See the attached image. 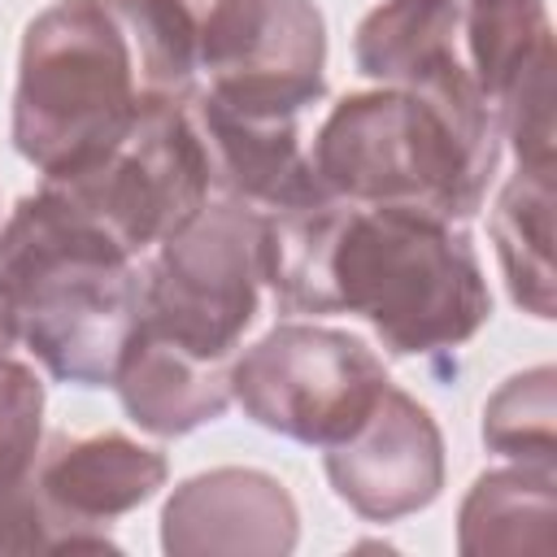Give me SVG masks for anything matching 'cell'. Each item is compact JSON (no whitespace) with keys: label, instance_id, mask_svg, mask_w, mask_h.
I'll return each instance as SVG.
<instances>
[{"label":"cell","instance_id":"cell-1","mask_svg":"<svg viewBox=\"0 0 557 557\" xmlns=\"http://www.w3.org/2000/svg\"><path fill=\"white\" fill-rule=\"evenodd\" d=\"M265 283L283 313H357L392 357H448L492 318L470 235L409 205L318 196L265 213Z\"/></svg>","mask_w":557,"mask_h":557},{"label":"cell","instance_id":"cell-2","mask_svg":"<svg viewBox=\"0 0 557 557\" xmlns=\"http://www.w3.org/2000/svg\"><path fill=\"white\" fill-rule=\"evenodd\" d=\"M131 261L44 187L22 196L0 226V296L17 339L57 383L113 387L144 309V278Z\"/></svg>","mask_w":557,"mask_h":557},{"label":"cell","instance_id":"cell-3","mask_svg":"<svg viewBox=\"0 0 557 557\" xmlns=\"http://www.w3.org/2000/svg\"><path fill=\"white\" fill-rule=\"evenodd\" d=\"M496 139V126H466L409 91L374 87L326 113L309 165L348 205H409L466 222L487 200L500 161Z\"/></svg>","mask_w":557,"mask_h":557},{"label":"cell","instance_id":"cell-4","mask_svg":"<svg viewBox=\"0 0 557 557\" xmlns=\"http://www.w3.org/2000/svg\"><path fill=\"white\" fill-rule=\"evenodd\" d=\"M139 109L131 44L104 0H57L30 17L17 52L13 148L44 178L104 157Z\"/></svg>","mask_w":557,"mask_h":557},{"label":"cell","instance_id":"cell-5","mask_svg":"<svg viewBox=\"0 0 557 557\" xmlns=\"http://www.w3.org/2000/svg\"><path fill=\"white\" fill-rule=\"evenodd\" d=\"M265 283V213L239 200H205L157 244L144 274L139 322L200 357H235Z\"/></svg>","mask_w":557,"mask_h":557},{"label":"cell","instance_id":"cell-6","mask_svg":"<svg viewBox=\"0 0 557 557\" xmlns=\"http://www.w3.org/2000/svg\"><path fill=\"white\" fill-rule=\"evenodd\" d=\"M383 357L335 326L278 322L231 361V400L261 431L296 444L344 440L387 387Z\"/></svg>","mask_w":557,"mask_h":557},{"label":"cell","instance_id":"cell-7","mask_svg":"<svg viewBox=\"0 0 557 557\" xmlns=\"http://www.w3.org/2000/svg\"><path fill=\"white\" fill-rule=\"evenodd\" d=\"M44 191L104 231L126 257H139L209 200V170L187 109L152 104L104 157L44 178Z\"/></svg>","mask_w":557,"mask_h":557},{"label":"cell","instance_id":"cell-8","mask_svg":"<svg viewBox=\"0 0 557 557\" xmlns=\"http://www.w3.org/2000/svg\"><path fill=\"white\" fill-rule=\"evenodd\" d=\"M209 96L239 113L300 117L326 96V22L313 0H183Z\"/></svg>","mask_w":557,"mask_h":557},{"label":"cell","instance_id":"cell-9","mask_svg":"<svg viewBox=\"0 0 557 557\" xmlns=\"http://www.w3.org/2000/svg\"><path fill=\"white\" fill-rule=\"evenodd\" d=\"M326 479L366 522L409 518L435 505L444 487L440 422L426 405L387 383L374 409L344 440L326 444Z\"/></svg>","mask_w":557,"mask_h":557},{"label":"cell","instance_id":"cell-10","mask_svg":"<svg viewBox=\"0 0 557 557\" xmlns=\"http://www.w3.org/2000/svg\"><path fill=\"white\" fill-rule=\"evenodd\" d=\"M165 453L122 435H52L30 466V487L48 518L57 522L61 553H100L117 548L109 522L139 509L165 487Z\"/></svg>","mask_w":557,"mask_h":557},{"label":"cell","instance_id":"cell-11","mask_svg":"<svg viewBox=\"0 0 557 557\" xmlns=\"http://www.w3.org/2000/svg\"><path fill=\"white\" fill-rule=\"evenodd\" d=\"M352 61L366 78L409 91L466 126H496L461 52L457 0H383L352 35ZM500 131V126H496Z\"/></svg>","mask_w":557,"mask_h":557},{"label":"cell","instance_id":"cell-12","mask_svg":"<svg viewBox=\"0 0 557 557\" xmlns=\"http://www.w3.org/2000/svg\"><path fill=\"white\" fill-rule=\"evenodd\" d=\"M300 540L292 492L252 466H218L183 479L161 509V548L170 557H283Z\"/></svg>","mask_w":557,"mask_h":557},{"label":"cell","instance_id":"cell-13","mask_svg":"<svg viewBox=\"0 0 557 557\" xmlns=\"http://www.w3.org/2000/svg\"><path fill=\"white\" fill-rule=\"evenodd\" d=\"M183 109L200 139L209 187H218L226 200H239L261 213H278L331 196L318 183L309 152L300 148L296 117L239 113L209 91H196Z\"/></svg>","mask_w":557,"mask_h":557},{"label":"cell","instance_id":"cell-14","mask_svg":"<svg viewBox=\"0 0 557 557\" xmlns=\"http://www.w3.org/2000/svg\"><path fill=\"white\" fill-rule=\"evenodd\" d=\"M231 361L235 357H200L170 335L139 322L122 366H117V400L126 418L148 435H187L231 405Z\"/></svg>","mask_w":557,"mask_h":557},{"label":"cell","instance_id":"cell-15","mask_svg":"<svg viewBox=\"0 0 557 557\" xmlns=\"http://www.w3.org/2000/svg\"><path fill=\"white\" fill-rule=\"evenodd\" d=\"M557 466L513 461L474 479L457 509V548L466 557L548 553L553 548Z\"/></svg>","mask_w":557,"mask_h":557},{"label":"cell","instance_id":"cell-16","mask_svg":"<svg viewBox=\"0 0 557 557\" xmlns=\"http://www.w3.org/2000/svg\"><path fill=\"white\" fill-rule=\"evenodd\" d=\"M492 239L513 305L540 322L553 318V170H522L505 178L492 205Z\"/></svg>","mask_w":557,"mask_h":557},{"label":"cell","instance_id":"cell-17","mask_svg":"<svg viewBox=\"0 0 557 557\" xmlns=\"http://www.w3.org/2000/svg\"><path fill=\"white\" fill-rule=\"evenodd\" d=\"M122 26L139 78V104H187L196 96V26L183 0H104Z\"/></svg>","mask_w":557,"mask_h":557},{"label":"cell","instance_id":"cell-18","mask_svg":"<svg viewBox=\"0 0 557 557\" xmlns=\"http://www.w3.org/2000/svg\"><path fill=\"white\" fill-rule=\"evenodd\" d=\"M483 444L509 461L557 466V370L509 374L483 405Z\"/></svg>","mask_w":557,"mask_h":557},{"label":"cell","instance_id":"cell-19","mask_svg":"<svg viewBox=\"0 0 557 557\" xmlns=\"http://www.w3.org/2000/svg\"><path fill=\"white\" fill-rule=\"evenodd\" d=\"M553 70L557 52L544 48L492 104L496 126L509 139L522 170H553Z\"/></svg>","mask_w":557,"mask_h":557},{"label":"cell","instance_id":"cell-20","mask_svg":"<svg viewBox=\"0 0 557 557\" xmlns=\"http://www.w3.org/2000/svg\"><path fill=\"white\" fill-rule=\"evenodd\" d=\"M44 440V383L22 361H0V492L30 479Z\"/></svg>","mask_w":557,"mask_h":557},{"label":"cell","instance_id":"cell-21","mask_svg":"<svg viewBox=\"0 0 557 557\" xmlns=\"http://www.w3.org/2000/svg\"><path fill=\"white\" fill-rule=\"evenodd\" d=\"M13 339H17V322H13V313H9V300L0 296V361L9 357Z\"/></svg>","mask_w":557,"mask_h":557}]
</instances>
